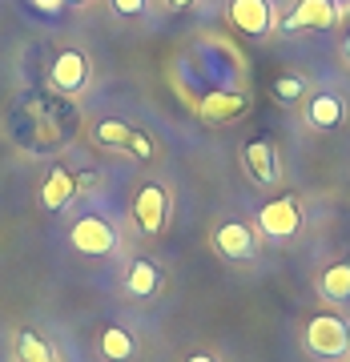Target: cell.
Instances as JSON below:
<instances>
[{
	"mask_svg": "<svg viewBox=\"0 0 350 362\" xmlns=\"http://www.w3.org/2000/svg\"><path fill=\"white\" fill-rule=\"evenodd\" d=\"M306 350L314 358H346L350 354V326L338 314H314L306 322Z\"/></svg>",
	"mask_w": 350,
	"mask_h": 362,
	"instance_id": "cell-1",
	"label": "cell"
},
{
	"mask_svg": "<svg viewBox=\"0 0 350 362\" xmlns=\"http://www.w3.org/2000/svg\"><path fill=\"white\" fill-rule=\"evenodd\" d=\"M69 242L77 254H89V258H109L117 250V230L113 221L101 218V214H85L69 226Z\"/></svg>",
	"mask_w": 350,
	"mask_h": 362,
	"instance_id": "cell-2",
	"label": "cell"
},
{
	"mask_svg": "<svg viewBox=\"0 0 350 362\" xmlns=\"http://www.w3.org/2000/svg\"><path fill=\"white\" fill-rule=\"evenodd\" d=\"M169 221V189L157 185V181H145L141 189L133 194V226L145 233V238H157Z\"/></svg>",
	"mask_w": 350,
	"mask_h": 362,
	"instance_id": "cell-3",
	"label": "cell"
},
{
	"mask_svg": "<svg viewBox=\"0 0 350 362\" xmlns=\"http://www.w3.org/2000/svg\"><path fill=\"white\" fill-rule=\"evenodd\" d=\"M258 230L266 233V238H274V242H286V238H294V233L302 230V206L298 197H274V202H266V206L258 209Z\"/></svg>",
	"mask_w": 350,
	"mask_h": 362,
	"instance_id": "cell-4",
	"label": "cell"
},
{
	"mask_svg": "<svg viewBox=\"0 0 350 362\" xmlns=\"http://www.w3.org/2000/svg\"><path fill=\"white\" fill-rule=\"evenodd\" d=\"M338 16H342L338 0H298L282 21V28L286 33H326L338 25Z\"/></svg>",
	"mask_w": 350,
	"mask_h": 362,
	"instance_id": "cell-5",
	"label": "cell"
},
{
	"mask_svg": "<svg viewBox=\"0 0 350 362\" xmlns=\"http://www.w3.org/2000/svg\"><path fill=\"white\" fill-rule=\"evenodd\" d=\"M214 250L226 262H254L258 258V233L250 230L246 221H221L214 230Z\"/></svg>",
	"mask_w": 350,
	"mask_h": 362,
	"instance_id": "cell-6",
	"label": "cell"
},
{
	"mask_svg": "<svg viewBox=\"0 0 350 362\" xmlns=\"http://www.w3.org/2000/svg\"><path fill=\"white\" fill-rule=\"evenodd\" d=\"M49 81L61 93H85V89H89V81H93L89 57H85L81 49L57 52V57H52V65H49Z\"/></svg>",
	"mask_w": 350,
	"mask_h": 362,
	"instance_id": "cell-7",
	"label": "cell"
},
{
	"mask_svg": "<svg viewBox=\"0 0 350 362\" xmlns=\"http://www.w3.org/2000/svg\"><path fill=\"white\" fill-rule=\"evenodd\" d=\"M230 21L246 37H270L274 28V4L270 0H230Z\"/></svg>",
	"mask_w": 350,
	"mask_h": 362,
	"instance_id": "cell-8",
	"label": "cell"
},
{
	"mask_svg": "<svg viewBox=\"0 0 350 362\" xmlns=\"http://www.w3.org/2000/svg\"><path fill=\"white\" fill-rule=\"evenodd\" d=\"M242 161H246L250 181H258V185H274V181L282 177V161H278L274 141H250L242 149Z\"/></svg>",
	"mask_w": 350,
	"mask_h": 362,
	"instance_id": "cell-9",
	"label": "cell"
},
{
	"mask_svg": "<svg viewBox=\"0 0 350 362\" xmlns=\"http://www.w3.org/2000/svg\"><path fill=\"white\" fill-rule=\"evenodd\" d=\"M302 109H306V125L318 129V133H330L346 121V105H342V97H334V93H314Z\"/></svg>",
	"mask_w": 350,
	"mask_h": 362,
	"instance_id": "cell-10",
	"label": "cell"
},
{
	"mask_svg": "<svg viewBox=\"0 0 350 362\" xmlns=\"http://www.w3.org/2000/svg\"><path fill=\"white\" fill-rule=\"evenodd\" d=\"M73 194H77V177H73L69 169H52L49 177H45V185H40V206L65 209L69 202H73Z\"/></svg>",
	"mask_w": 350,
	"mask_h": 362,
	"instance_id": "cell-11",
	"label": "cell"
},
{
	"mask_svg": "<svg viewBox=\"0 0 350 362\" xmlns=\"http://www.w3.org/2000/svg\"><path fill=\"white\" fill-rule=\"evenodd\" d=\"M125 290H129L133 298H153L157 290H161V270H157V262H149V258L133 262L129 274H125Z\"/></svg>",
	"mask_w": 350,
	"mask_h": 362,
	"instance_id": "cell-12",
	"label": "cell"
},
{
	"mask_svg": "<svg viewBox=\"0 0 350 362\" xmlns=\"http://www.w3.org/2000/svg\"><path fill=\"white\" fill-rule=\"evenodd\" d=\"M318 294H322L326 302H334V306L350 302V262H334V266L318 278Z\"/></svg>",
	"mask_w": 350,
	"mask_h": 362,
	"instance_id": "cell-13",
	"label": "cell"
},
{
	"mask_svg": "<svg viewBox=\"0 0 350 362\" xmlns=\"http://www.w3.org/2000/svg\"><path fill=\"white\" fill-rule=\"evenodd\" d=\"M101 354L109 362H129L133 354H137V342H133V334L125 326H105L101 330Z\"/></svg>",
	"mask_w": 350,
	"mask_h": 362,
	"instance_id": "cell-14",
	"label": "cell"
},
{
	"mask_svg": "<svg viewBox=\"0 0 350 362\" xmlns=\"http://www.w3.org/2000/svg\"><path fill=\"white\" fill-rule=\"evenodd\" d=\"M242 109H246V97H238V93H214V97L202 101V113L214 117V121H221V117H238Z\"/></svg>",
	"mask_w": 350,
	"mask_h": 362,
	"instance_id": "cell-15",
	"label": "cell"
},
{
	"mask_svg": "<svg viewBox=\"0 0 350 362\" xmlns=\"http://www.w3.org/2000/svg\"><path fill=\"white\" fill-rule=\"evenodd\" d=\"M97 141H101L105 149H129L133 129L125 121H101V125H97Z\"/></svg>",
	"mask_w": 350,
	"mask_h": 362,
	"instance_id": "cell-16",
	"label": "cell"
},
{
	"mask_svg": "<svg viewBox=\"0 0 350 362\" xmlns=\"http://www.w3.org/2000/svg\"><path fill=\"white\" fill-rule=\"evenodd\" d=\"M21 362H57V354L49 350V342H40L33 330L21 334Z\"/></svg>",
	"mask_w": 350,
	"mask_h": 362,
	"instance_id": "cell-17",
	"label": "cell"
},
{
	"mask_svg": "<svg viewBox=\"0 0 350 362\" xmlns=\"http://www.w3.org/2000/svg\"><path fill=\"white\" fill-rule=\"evenodd\" d=\"M302 93H306L302 77H278V81H274V97H278L282 105H294V101L302 97Z\"/></svg>",
	"mask_w": 350,
	"mask_h": 362,
	"instance_id": "cell-18",
	"label": "cell"
},
{
	"mask_svg": "<svg viewBox=\"0 0 350 362\" xmlns=\"http://www.w3.org/2000/svg\"><path fill=\"white\" fill-rule=\"evenodd\" d=\"M125 153H133V157H141V161H149V157H153L157 149H153V141H149L145 133L133 129V141H129V149H125Z\"/></svg>",
	"mask_w": 350,
	"mask_h": 362,
	"instance_id": "cell-19",
	"label": "cell"
},
{
	"mask_svg": "<svg viewBox=\"0 0 350 362\" xmlns=\"http://www.w3.org/2000/svg\"><path fill=\"white\" fill-rule=\"evenodd\" d=\"M117 16H141L145 13V0H109Z\"/></svg>",
	"mask_w": 350,
	"mask_h": 362,
	"instance_id": "cell-20",
	"label": "cell"
},
{
	"mask_svg": "<svg viewBox=\"0 0 350 362\" xmlns=\"http://www.w3.org/2000/svg\"><path fill=\"white\" fill-rule=\"evenodd\" d=\"M33 8H40V13H49V16H57L61 8H65V0H28Z\"/></svg>",
	"mask_w": 350,
	"mask_h": 362,
	"instance_id": "cell-21",
	"label": "cell"
},
{
	"mask_svg": "<svg viewBox=\"0 0 350 362\" xmlns=\"http://www.w3.org/2000/svg\"><path fill=\"white\" fill-rule=\"evenodd\" d=\"M161 4H165V8H173V13H182V8H189V4H194V0H161Z\"/></svg>",
	"mask_w": 350,
	"mask_h": 362,
	"instance_id": "cell-22",
	"label": "cell"
},
{
	"mask_svg": "<svg viewBox=\"0 0 350 362\" xmlns=\"http://www.w3.org/2000/svg\"><path fill=\"white\" fill-rule=\"evenodd\" d=\"M342 61L350 65V25H346V33H342Z\"/></svg>",
	"mask_w": 350,
	"mask_h": 362,
	"instance_id": "cell-23",
	"label": "cell"
},
{
	"mask_svg": "<svg viewBox=\"0 0 350 362\" xmlns=\"http://www.w3.org/2000/svg\"><path fill=\"white\" fill-rule=\"evenodd\" d=\"M185 362H218V358H214V354H189Z\"/></svg>",
	"mask_w": 350,
	"mask_h": 362,
	"instance_id": "cell-24",
	"label": "cell"
},
{
	"mask_svg": "<svg viewBox=\"0 0 350 362\" xmlns=\"http://www.w3.org/2000/svg\"><path fill=\"white\" fill-rule=\"evenodd\" d=\"M65 4H85V0H65Z\"/></svg>",
	"mask_w": 350,
	"mask_h": 362,
	"instance_id": "cell-25",
	"label": "cell"
}]
</instances>
